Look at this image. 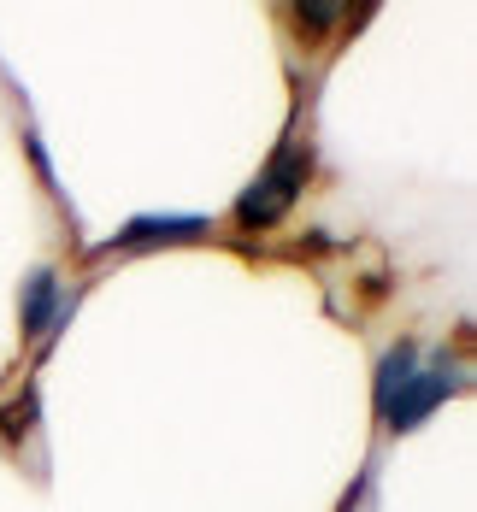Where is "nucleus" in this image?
Returning <instances> with one entry per match:
<instances>
[{"mask_svg":"<svg viewBox=\"0 0 477 512\" xmlns=\"http://www.w3.org/2000/svg\"><path fill=\"white\" fill-rule=\"evenodd\" d=\"M24 148H30V165H36L42 189H48V195H59V177H53V159H48V148H42V136H36V124H24Z\"/></svg>","mask_w":477,"mask_h":512,"instance_id":"6e6552de","label":"nucleus"},{"mask_svg":"<svg viewBox=\"0 0 477 512\" xmlns=\"http://www.w3.org/2000/svg\"><path fill=\"white\" fill-rule=\"evenodd\" d=\"M313 183V148L307 142H283L277 154L265 159V171L236 195L230 224L236 230H277L289 218V206L301 201V189Z\"/></svg>","mask_w":477,"mask_h":512,"instance_id":"f257e3e1","label":"nucleus"},{"mask_svg":"<svg viewBox=\"0 0 477 512\" xmlns=\"http://www.w3.org/2000/svg\"><path fill=\"white\" fill-rule=\"evenodd\" d=\"M212 236L207 212H136L130 224H118V236H106L101 254H136V248H171V242H201Z\"/></svg>","mask_w":477,"mask_h":512,"instance_id":"7ed1b4c3","label":"nucleus"},{"mask_svg":"<svg viewBox=\"0 0 477 512\" xmlns=\"http://www.w3.org/2000/svg\"><path fill=\"white\" fill-rule=\"evenodd\" d=\"M454 389H460V371H448V354L436 359V365H419V371L395 389V401L383 407V424H389L395 436H407V430H419L424 418L442 407Z\"/></svg>","mask_w":477,"mask_h":512,"instance_id":"f03ea898","label":"nucleus"},{"mask_svg":"<svg viewBox=\"0 0 477 512\" xmlns=\"http://www.w3.org/2000/svg\"><path fill=\"white\" fill-rule=\"evenodd\" d=\"M413 371H419V342H413V336H401V342H389V348H383V359H377V383H371L377 412L395 401V389H401Z\"/></svg>","mask_w":477,"mask_h":512,"instance_id":"39448f33","label":"nucleus"},{"mask_svg":"<svg viewBox=\"0 0 477 512\" xmlns=\"http://www.w3.org/2000/svg\"><path fill=\"white\" fill-rule=\"evenodd\" d=\"M289 18H295L301 30H313L307 42H324V30H330V24H342V18H348V6H342V0H301V6H289Z\"/></svg>","mask_w":477,"mask_h":512,"instance_id":"423d86ee","label":"nucleus"},{"mask_svg":"<svg viewBox=\"0 0 477 512\" xmlns=\"http://www.w3.org/2000/svg\"><path fill=\"white\" fill-rule=\"evenodd\" d=\"M77 307V295L59 289V271L53 265H36L18 289V324H24V342H48L65 330V318Z\"/></svg>","mask_w":477,"mask_h":512,"instance_id":"20e7f679","label":"nucleus"},{"mask_svg":"<svg viewBox=\"0 0 477 512\" xmlns=\"http://www.w3.org/2000/svg\"><path fill=\"white\" fill-rule=\"evenodd\" d=\"M30 424H36V383H30L24 395H12V401L0 407V436H6V442H18V436H24Z\"/></svg>","mask_w":477,"mask_h":512,"instance_id":"0eeeda50","label":"nucleus"}]
</instances>
